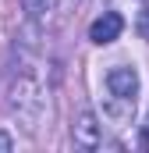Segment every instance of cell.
<instances>
[{
  "instance_id": "3957f363",
  "label": "cell",
  "mask_w": 149,
  "mask_h": 153,
  "mask_svg": "<svg viewBox=\"0 0 149 153\" xmlns=\"http://www.w3.org/2000/svg\"><path fill=\"white\" fill-rule=\"evenodd\" d=\"M74 143L85 146V150H96V146H100V125H96L92 114L78 117V125H74Z\"/></svg>"
},
{
  "instance_id": "6da1fadb",
  "label": "cell",
  "mask_w": 149,
  "mask_h": 153,
  "mask_svg": "<svg viewBox=\"0 0 149 153\" xmlns=\"http://www.w3.org/2000/svg\"><path fill=\"white\" fill-rule=\"evenodd\" d=\"M107 89H110L114 100H128L135 103V93H139V71L128 68V64H117L107 71Z\"/></svg>"
},
{
  "instance_id": "5b68a950",
  "label": "cell",
  "mask_w": 149,
  "mask_h": 153,
  "mask_svg": "<svg viewBox=\"0 0 149 153\" xmlns=\"http://www.w3.org/2000/svg\"><path fill=\"white\" fill-rule=\"evenodd\" d=\"M0 150H11V135H4V132H0Z\"/></svg>"
},
{
  "instance_id": "277c9868",
  "label": "cell",
  "mask_w": 149,
  "mask_h": 153,
  "mask_svg": "<svg viewBox=\"0 0 149 153\" xmlns=\"http://www.w3.org/2000/svg\"><path fill=\"white\" fill-rule=\"evenodd\" d=\"M142 36H149V11H142Z\"/></svg>"
},
{
  "instance_id": "7a4b0ae2",
  "label": "cell",
  "mask_w": 149,
  "mask_h": 153,
  "mask_svg": "<svg viewBox=\"0 0 149 153\" xmlns=\"http://www.w3.org/2000/svg\"><path fill=\"white\" fill-rule=\"evenodd\" d=\"M121 32H124V18H121L117 11H107V14H100V18L89 25V39H92V43H100V46L114 43Z\"/></svg>"
}]
</instances>
